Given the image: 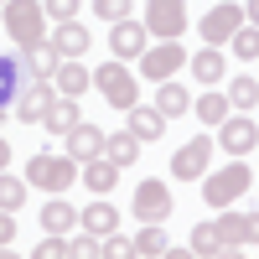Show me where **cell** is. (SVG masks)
Masks as SVG:
<instances>
[{
    "label": "cell",
    "instance_id": "4316f807",
    "mask_svg": "<svg viewBox=\"0 0 259 259\" xmlns=\"http://www.w3.org/2000/svg\"><path fill=\"white\" fill-rule=\"evenodd\" d=\"M78 223V212L68 202H41V233H68Z\"/></svg>",
    "mask_w": 259,
    "mask_h": 259
},
{
    "label": "cell",
    "instance_id": "74e56055",
    "mask_svg": "<svg viewBox=\"0 0 259 259\" xmlns=\"http://www.w3.org/2000/svg\"><path fill=\"white\" fill-rule=\"evenodd\" d=\"M244 244H259V212H244Z\"/></svg>",
    "mask_w": 259,
    "mask_h": 259
},
{
    "label": "cell",
    "instance_id": "83f0119b",
    "mask_svg": "<svg viewBox=\"0 0 259 259\" xmlns=\"http://www.w3.org/2000/svg\"><path fill=\"white\" fill-rule=\"evenodd\" d=\"M104 156H109L114 166H130V161L140 156V140L130 135V130H119V135H109V140H104Z\"/></svg>",
    "mask_w": 259,
    "mask_h": 259
},
{
    "label": "cell",
    "instance_id": "1f68e13d",
    "mask_svg": "<svg viewBox=\"0 0 259 259\" xmlns=\"http://www.w3.org/2000/svg\"><path fill=\"white\" fill-rule=\"evenodd\" d=\"M192 254H223L218 249V223H197L192 228Z\"/></svg>",
    "mask_w": 259,
    "mask_h": 259
},
{
    "label": "cell",
    "instance_id": "ac0fdd59",
    "mask_svg": "<svg viewBox=\"0 0 259 259\" xmlns=\"http://www.w3.org/2000/svg\"><path fill=\"white\" fill-rule=\"evenodd\" d=\"M52 41H57V52H62V57H83L94 36H89V26H83V21H57Z\"/></svg>",
    "mask_w": 259,
    "mask_h": 259
},
{
    "label": "cell",
    "instance_id": "2e32d148",
    "mask_svg": "<svg viewBox=\"0 0 259 259\" xmlns=\"http://www.w3.org/2000/svg\"><path fill=\"white\" fill-rule=\"evenodd\" d=\"M52 83H57V94H68V99H78V94H89V89H94V73L83 68L78 57H62V68L52 73Z\"/></svg>",
    "mask_w": 259,
    "mask_h": 259
},
{
    "label": "cell",
    "instance_id": "e575fe53",
    "mask_svg": "<svg viewBox=\"0 0 259 259\" xmlns=\"http://www.w3.org/2000/svg\"><path fill=\"white\" fill-rule=\"evenodd\" d=\"M57 254H73V244L62 233H47V244H36V259H57Z\"/></svg>",
    "mask_w": 259,
    "mask_h": 259
},
{
    "label": "cell",
    "instance_id": "8d00e7d4",
    "mask_svg": "<svg viewBox=\"0 0 259 259\" xmlns=\"http://www.w3.org/2000/svg\"><path fill=\"white\" fill-rule=\"evenodd\" d=\"M0 244H16V212H0Z\"/></svg>",
    "mask_w": 259,
    "mask_h": 259
},
{
    "label": "cell",
    "instance_id": "e0dca14e",
    "mask_svg": "<svg viewBox=\"0 0 259 259\" xmlns=\"http://www.w3.org/2000/svg\"><path fill=\"white\" fill-rule=\"evenodd\" d=\"M114 182H119V166H114L109 156H94V161H83V187H89V192L109 197V192H114Z\"/></svg>",
    "mask_w": 259,
    "mask_h": 259
},
{
    "label": "cell",
    "instance_id": "8992f818",
    "mask_svg": "<svg viewBox=\"0 0 259 259\" xmlns=\"http://www.w3.org/2000/svg\"><path fill=\"white\" fill-rule=\"evenodd\" d=\"M244 21H249V16H244V6H233V0H218V6H212V11L197 21V31H202V41H207V47H223V41L239 31Z\"/></svg>",
    "mask_w": 259,
    "mask_h": 259
},
{
    "label": "cell",
    "instance_id": "52a82bcc",
    "mask_svg": "<svg viewBox=\"0 0 259 259\" xmlns=\"http://www.w3.org/2000/svg\"><path fill=\"white\" fill-rule=\"evenodd\" d=\"M187 62H192V57L182 52V41H156V47H145V57H140V78L166 83L171 73H182Z\"/></svg>",
    "mask_w": 259,
    "mask_h": 259
},
{
    "label": "cell",
    "instance_id": "5b68a950",
    "mask_svg": "<svg viewBox=\"0 0 259 259\" xmlns=\"http://www.w3.org/2000/svg\"><path fill=\"white\" fill-rule=\"evenodd\" d=\"M145 26L161 41H182V31H187V0H150L145 6Z\"/></svg>",
    "mask_w": 259,
    "mask_h": 259
},
{
    "label": "cell",
    "instance_id": "8fae6325",
    "mask_svg": "<svg viewBox=\"0 0 259 259\" xmlns=\"http://www.w3.org/2000/svg\"><path fill=\"white\" fill-rule=\"evenodd\" d=\"M171 207H177V197H171V187H166L161 177H150V182L135 187V218H140V223H161Z\"/></svg>",
    "mask_w": 259,
    "mask_h": 259
},
{
    "label": "cell",
    "instance_id": "3957f363",
    "mask_svg": "<svg viewBox=\"0 0 259 259\" xmlns=\"http://www.w3.org/2000/svg\"><path fill=\"white\" fill-rule=\"evenodd\" d=\"M94 89L104 94V104H114V109H135L140 104V89H135V73L124 68V62L114 57V62H104V68H94Z\"/></svg>",
    "mask_w": 259,
    "mask_h": 259
},
{
    "label": "cell",
    "instance_id": "f35d334b",
    "mask_svg": "<svg viewBox=\"0 0 259 259\" xmlns=\"http://www.w3.org/2000/svg\"><path fill=\"white\" fill-rule=\"evenodd\" d=\"M244 16H249L254 26H259V0H249V6H244Z\"/></svg>",
    "mask_w": 259,
    "mask_h": 259
},
{
    "label": "cell",
    "instance_id": "5bb4252c",
    "mask_svg": "<svg viewBox=\"0 0 259 259\" xmlns=\"http://www.w3.org/2000/svg\"><path fill=\"white\" fill-rule=\"evenodd\" d=\"M124 130H130L140 145H145V140H161V135H166V114L156 109V104H135L130 119H124Z\"/></svg>",
    "mask_w": 259,
    "mask_h": 259
},
{
    "label": "cell",
    "instance_id": "7c38bea8",
    "mask_svg": "<svg viewBox=\"0 0 259 259\" xmlns=\"http://www.w3.org/2000/svg\"><path fill=\"white\" fill-rule=\"evenodd\" d=\"M145 47H150V26L145 21H114V36H109V52L119 57V62H135V57H145Z\"/></svg>",
    "mask_w": 259,
    "mask_h": 259
},
{
    "label": "cell",
    "instance_id": "ffe728a7",
    "mask_svg": "<svg viewBox=\"0 0 259 259\" xmlns=\"http://www.w3.org/2000/svg\"><path fill=\"white\" fill-rule=\"evenodd\" d=\"M21 52H26V62H31V73H36V78H52V73L62 68L57 41H47V36H41V41H31V47H21Z\"/></svg>",
    "mask_w": 259,
    "mask_h": 259
},
{
    "label": "cell",
    "instance_id": "6da1fadb",
    "mask_svg": "<svg viewBox=\"0 0 259 259\" xmlns=\"http://www.w3.org/2000/svg\"><path fill=\"white\" fill-rule=\"evenodd\" d=\"M0 26H6V36L16 47H31V41L47 36V6H41V0H6Z\"/></svg>",
    "mask_w": 259,
    "mask_h": 259
},
{
    "label": "cell",
    "instance_id": "ba28073f",
    "mask_svg": "<svg viewBox=\"0 0 259 259\" xmlns=\"http://www.w3.org/2000/svg\"><path fill=\"white\" fill-rule=\"evenodd\" d=\"M212 135H197V140H187L177 156H171V177L177 182H202L207 177V161H212Z\"/></svg>",
    "mask_w": 259,
    "mask_h": 259
},
{
    "label": "cell",
    "instance_id": "60d3db41",
    "mask_svg": "<svg viewBox=\"0 0 259 259\" xmlns=\"http://www.w3.org/2000/svg\"><path fill=\"white\" fill-rule=\"evenodd\" d=\"M0 114H6V109H0Z\"/></svg>",
    "mask_w": 259,
    "mask_h": 259
},
{
    "label": "cell",
    "instance_id": "d4e9b609",
    "mask_svg": "<svg viewBox=\"0 0 259 259\" xmlns=\"http://www.w3.org/2000/svg\"><path fill=\"white\" fill-rule=\"evenodd\" d=\"M218 249L223 254L244 249V212H218Z\"/></svg>",
    "mask_w": 259,
    "mask_h": 259
},
{
    "label": "cell",
    "instance_id": "4fadbf2b",
    "mask_svg": "<svg viewBox=\"0 0 259 259\" xmlns=\"http://www.w3.org/2000/svg\"><path fill=\"white\" fill-rule=\"evenodd\" d=\"M218 145L228 150V156H249V150L259 145V119H223L218 124Z\"/></svg>",
    "mask_w": 259,
    "mask_h": 259
},
{
    "label": "cell",
    "instance_id": "d6a6232c",
    "mask_svg": "<svg viewBox=\"0 0 259 259\" xmlns=\"http://www.w3.org/2000/svg\"><path fill=\"white\" fill-rule=\"evenodd\" d=\"M94 16L114 26V21H124V16H130V0H94Z\"/></svg>",
    "mask_w": 259,
    "mask_h": 259
},
{
    "label": "cell",
    "instance_id": "f1b7e54d",
    "mask_svg": "<svg viewBox=\"0 0 259 259\" xmlns=\"http://www.w3.org/2000/svg\"><path fill=\"white\" fill-rule=\"evenodd\" d=\"M228 47H233V57L254 62V57H259V26H254V21H244V26H239V31L228 36Z\"/></svg>",
    "mask_w": 259,
    "mask_h": 259
},
{
    "label": "cell",
    "instance_id": "836d02e7",
    "mask_svg": "<svg viewBox=\"0 0 259 259\" xmlns=\"http://www.w3.org/2000/svg\"><path fill=\"white\" fill-rule=\"evenodd\" d=\"M41 6H47L52 21H78V6H83V0H41Z\"/></svg>",
    "mask_w": 259,
    "mask_h": 259
},
{
    "label": "cell",
    "instance_id": "44dd1931",
    "mask_svg": "<svg viewBox=\"0 0 259 259\" xmlns=\"http://www.w3.org/2000/svg\"><path fill=\"white\" fill-rule=\"evenodd\" d=\"M156 109L166 114V119H182V114H192V94L182 89V83H161V89H156Z\"/></svg>",
    "mask_w": 259,
    "mask_h": 259
},
{
    "label": "cell",
    "instance_id": "30bf717a",
    "mask_svg": "<svg viewBox=\"0 0 259 259\" xmlns=\"http://www.w3.org/2000/svg\"><path fill=\"white\" fill-rule=\"evenodd\" d=\"M31 78L36 73H31L26 52H0V109H16V99H21V89Z\"/></svg>",
    "mask_w": 259,
    "mask_h": 259
},
{
    "label": "cell",
    "instance_id": "d6986e66",
    "mask_svg": "<svg viewBox=\"0 0 259 259\" xmlns=\"http://www.w3.org/2000/svg\"><path fill=\"white\" fill-rule=\"evenodd\" d=\"M187 68H192V78H197V83H207V89H218V78H228V62H223L218 47H202Z\"/></svg>",
    "mask_w": 259,
    "mask_h": 259
},
{
    "label": "cell",
    "instance_id": "603a6c76",
    "mask_svg": "<svg viewBox=\"0 0 259 259\" xmlns=\"http://www.w3.org/2000/svg\"><path fill=\"white\" fill-rule=\"evenodd\" d=\"M78 223L104 239V233H114V228H119V212H114V202H89V207L78 212Z\"/></svg>",
    "mask_w": 259,
    "mask_h": 259
},
{
    "label": "cell",
    "instance_id": "cb8c5ba5",
    "mask_svg": "<svg viewBox=\"0 0 259 259\" xmlns=\"http://www.w3.org/2000/svg\"><path fill=\"white\" fill-rule=\"evenodd\" d=\"M83 114H78V99H68V94H57V104H52V114H47V135H62L68 140V130L78 124Z\"/></svg>",
    "mask_w": 259,
    "mask_h": 259
},
{
    "label": "cell",
    "instance_id": "7a4b0ae2",
    "mask_svg": "<svg viewBox=\"0 0 259 259\" xmlns=\"http://www.w3.org/2000/svg\"><path fill=\"white\" fill-rule=\"evenodd\" d=\"M78 177H83V166H73V156H52V150H41L36 161H26V182L41 187V192H52V197H62Z\"/></svg>",
    "mask_w": 259,
    "mask_h": 259
},
{
    "label": "cell",
    "instance_id": "9a60e30c",
    "mask_svg": "<svg viewBox=\"0 0 259 259\" xmlns=\"http://www.w3.org/2000/svg\"><path fill=\"white\" fill-rule=\"evenodd\" d=\"M104 140H109V135H104L99 124H83V119H78V124L68 130V156H73V161H94V156H104Z\"/></svg>",
    "mask_w": 259,
    "mask_h": 259
},
{
    "label": "cell",
    "instance_id": "7402d4cb",
    "mask_svg": "<svg viewBox=\"0 0 259 259\" xmlns=\"http://www.w3.org/2000/svg\"><path fill=\"white\" fill-rule=\"evenodd\" d=\"M228 109H233V104H228V94H218V89H207L202 99H192V114H197L202 124H212V130L228 119Z\"/></svg>",
    "mask_w": 259,
    "mask_h": 259
},
{
    "label": "cell",
    "instance_id": "d590c367",
    "mask_svg": "<svg viewBox=\"0 0 259 259\" xmlns=\"http://www.w3.org/2000/svg\"><path fill=\"white\" fill-rule=\"evenodd\" d=\"M104 254H119V259H135V239H119V233H104Z\"/></svg>",
    "mask_w": 259,
    "mask_h": 259
},
{
    "label": "cell",
    "instance_id": "f546056e",
    "mask_svg": "<svg viewBox=\"0 0 259 259\" xmlns=\"http://www.w3.org/2000/svg\"><path fill=\"white\" fill-rule=\"evenodd\" d=\"M26 187H31V182H21V177H6V171H0V212H16L21 202H26Z\"/></svg>",
    "mask_w": 259,
    "mask_h": 259
},
{
    "label": "cell",
    "instance_id": "277c9868",
    "mask_svg": "<svg viewBox=\"0 0 259 259\" xmlns=\"http://www.w3.org/2000/svg\"><path fill=\"white\" fill-rule=\"evenodd\" d=\"M249 182H254L249 161H228L223 171L202 177V202H212V207H228V202H239L244 192H249Z\"/></svg>",
    "mask_w": 259,
    "mask_h": 259
},
{
    "label": "cell",
    "instance_id": "484cf974",
    "mask_svg": "<svg viewBox=\"0 0 259 259\" xmlns=\"http://www.w3.org/2000/svg\"><path fill=\"white\" fill-rule=\"evenodd\" d=\"M166 249H171V244H166L161 223H145V228L135 233V254H140V259H166Z\"/></svg>",
    "mask_w": 259,
    "mask_h": 259
},
{
    "label": "cell",
    "instance_id": "9c48e42d",
    "mask_svg": "<svg viewBox=\"0 0 259 259\" xmlns=\"http://www.w3.org/2000/svg\"><path fill=\"white\" fill-rule=\"evenodd\" d=\"M52 104H57L52 78H31L26 89H21V99H16V119H26V124H47Z\"/></svg>",
    "mask_w": 259,
    "mask_h": 259
},
{
    "label": "cell",
    "instance_id": "ab89813d",
    "mask_svg": "<svg viewBox=\"0 0 259 259\" xmlns=\"http://www.w3.org/2000/svg\"><path fill=\"white\" fill-rule=\"evenodd\" d=\"M6 166H11V145L0 140V171H6Z\"/></svg>",
    "mask_w": 259,
    "mask_h": 259
},
{
    "label": "cell",
    "instance_id": "4dcf8cb0",
    "mask_svg": "<svg viewBox=\"0 0 259 259\" xmlns=\"http://www.w3.org/2000/svg\"><path fill=\"white\" fill-rule=\"evenodd\" d=\"M228 104L233 109H254L259 104V78H233L228 83Z\"/></svg>",
    "mask_w": 259,
    "mask_h": 259
}]
</instances>
